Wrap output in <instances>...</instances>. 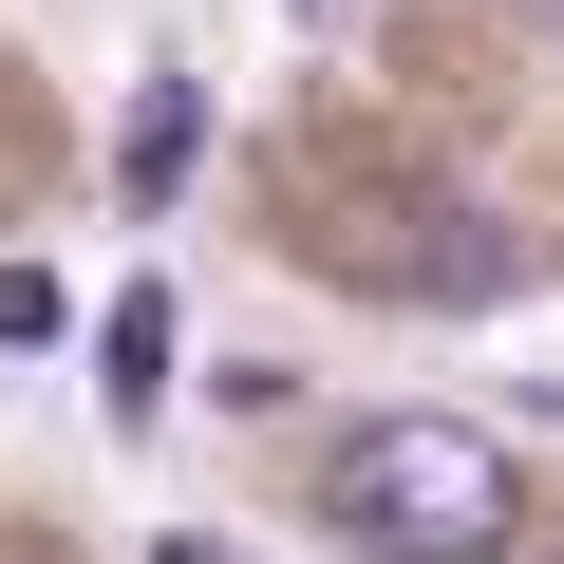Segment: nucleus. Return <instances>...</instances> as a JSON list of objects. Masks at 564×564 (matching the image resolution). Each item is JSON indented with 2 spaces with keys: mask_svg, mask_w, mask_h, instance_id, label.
<instances>
[{
  "mask_svg": "<svg viewBox=\"0 0 564 564\" xmlns=\"http://www.w3.org/2000/svg\"><path fill=\"white\" fill-rule=\"evenodd\" d=\"M321 527L377 545V564H508L527 489H508V452L470 414H377V433L321 452Z\"/></svg>",
  "mask_w": 564,
  "mask_h": 564,
  "instance_id": "obj_1",
  "label": "nucleus"
},
{
  "mask_svg": "<svg viewBox=\"0 0 564 564\" xmlns=\"http://www.w3.org/2000/svg\"><path fill=\"white\" fill-rule=\"evenodd\" d=\"M170 358H188V321H170V282H132V302L95 321V395H113V433H151V395H170Z\"/></svg>",
  "mask_w": 564,
  "mask_h": 564,
  "instance_id": "obj_2",
  "label": "nucleus"
},
{
  "mask_svg": "<svg viewBox=\"0 0 564 564\" xmlns=\"http://www.w3.org/2000/svg\"><path fill=\"white\" fill-rule=\"evenodd\" d=\"M188 151H207V95H188V76H151V95L113 113V188H132V207H170V188H188Z\"/></svg>",
  "mask_w": 564,
  "mask_h": 564,
  "instance_id": "obj_3",
  "label": "nucleus"
},
{
  "mask_svg": "<svg viewBox=\"0 0 564 564\" xmlns=\"http://www.w3.org/2000/svg\"><path fill=\"white\" fill-rule=\"evenodd\" d=\"M57 321H76V302H57V282H39V263H0V358H39Z\"/></svg>",
  "mask_w": 564,
  "mask_h": 564,
  "instance_id": "obj_4",
  "label": "nucleus"
},
{
  "mask_svg": "<svg viewBox=\"0 0 564 564\" xmlns=\"http://www.w3.org/2000/svg\"><path fill=\"white\" fill-rule=\"evenodd\" d=\"M545 414H564V377H545Z\"/></svg>",
  "mask_w": 564,
  "mask_h": 564,
  "instance_id": "obj_5",
  "label": "nucleus"
}]
</instances>
